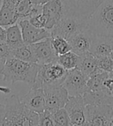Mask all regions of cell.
<instances>
[{"label": "cell", "mask_w": 113, "mask_h": 126, "mask_svg": "<svg viewBox=\"0 0 113 126\" xmlns=\"http://www.w3.org/2000/svg\"><path fill=\"white\" fill-rule=\"evenodd\" d=\"M6 42L12 49L20 47L25 44L22 35V31L18 22L6 28Z\"/></svg>", "instance_id": "obj_19"}, {"label": "cell", "mask_w": 113, "mask_h": 126, "mask_svg": "<svg viewBox=\"0 0 113 126\" xmlns=\"http://www.w3.org/2000/svg\"><path fill=\"white\" fill-rule=\"evenodd\" d=\"M43 89L45 94L46 109L52 111L61 108H64L68 101L69 94L62 85L44 86L43 87Z\"/></svg>", "instance_id": "obj_10"}, {"label": "cell", "mask_w": 113, "mask_h": 126, "mask_svg": "<svg viewBox=\"0 0 113 126\" xmlns=\"http://www.w3.org/2000/svg\"><path fill=\"white\" fill-rule=\"evenodd\" d=\"M87 78L78 68L68 70L62 86L67 90L69 96H78L88 91L87 85Z\"/></svg>", "instance_id": "obj_7"}, {"label": "cell", "mask_w": 113, "mask_h": 126, "mask_svg": "<svg viewBox=\"0 0 113 126\" xmlns=\"http://www.w3.org/2000/svg\"><path fill=\"white\" fill-rule=\"evenodd\" d=\"M98 68L107 72H113V60L110 55L98 58Z\"/></svg>", "instance_id": "obj_26"}, {"label": "cell", "mask_w": 113, "mask_h": 126, "mask_svg": "<svg viewBox=\"0 0 113 126\" xmlns=\"http://www.w3.org/2000/svg\"><path fill=\"white\" fill-rule=\"evenodd\" d=\"M22 103L31 111L40 113L46 109L45 94L42 87L30 86L29 92L20 98Z\"/></svg>", "instance_id": "obj_12"}, {"label": "cell", "mask_w": 113, "mask_h": 126, "mask_svg": "<svg viewBox=\"0 0 113 126\" xmlns=\"http://www.w3.org/2000/svg\"><path fill=\"white\" fill-rule=\"evenodd\" d=\"M39 115V125L42 126H54V122L51 111L45 109L43 111L38 113Z\"/></svg>", "instance_id": "obj_25"}, {"label": "cell", "mask_w": 113, "mask_h": 126, "mask_svg": "<svg viewBox=\"0 0 113 126\" xmlns=\"http://www.w3.org/2000/svg\"><path fill=\"white\" fill-rule=\"evenodd\" d=\"M6 37H7L6 28L0 26V42H6Z\"/></svg>", "instance_id": "obj_29"}, {"label": "cell", "mask_w": 113, "mask_h": 126, "mask_svg": "<svg viewBox=\"0 0 113 126\" xmlns=\"http://www.w3.org/2000/svg\"><path fill=\"white\" fill-rule=\"evenodd\" d=\"M43 14L47 17L45 29L52 30L65 15V9L62 0H50L43 5Z\"/></svg>", "instance_id": "obj_14"}, {"label": "cell", "mask_w": 113, "mask_h": 126, "mask_svg": "<svg viewBox=\"0 0 113 126\" xmlns=\"http://www.w3.org/2000/svg\"><path fill=\"white\" fill-rule=\"evenodd\" d=\"M17 0H3L0 9V26L7 28L18 22V16L16 11Z\"/></svg>", "instance_id": "obj_17"}, {"label": "cell", "mask_w": 113, "mask_h": 126, "mask_svg": "<svg viewBox=\"0 0 113 126\" xmlns=\"http://www.w3.org/2000/svg\"><path fill=\"white\" fill-rule=\"evenodd\" d=\"M0 92L4 94H9L11 92V89L8 87L5 86H0Z\"/></svg>", "instance_id": "obj_31"}, {"label": "cell", "mask_w": 113, "mask_h": 126, "mask_svg": "<svg viewBox=\"0 0 113 126\" xmlns=\"http://www.w3.org/2000/svg\"><path fill=\"white\" fill-rule=\"evenodd\" d=\"M113 115V104L85 105L86 125L109 126Z\"/></svg>", "instance_id": "obj_6"}, {"label": "cell", "mask_w": 113, "mask_h": 126, "mask_svg": "<svg viewBox=\"0 0 113 126\" xmlns=\"http://www.w3.org/2000/svg\"><path fill=\"white\" fill-rule=\"evenodd\" d=\"M51 44L55 53L57 55H63L71 51V46L69 42L62 37L51 36Z\"/></svg>", "instance_id": "obj_23"}, {"label": "cell", "mask_w": 113, "mask_h": 126, "mask_svg": "<svg viewBox=\"0 0 113 126\" xmlns=\"http://www.w3.org/2000/svg\"><path fill=\"white\" fill-rule=\"evenodd\" d=\"M4 107L0 115V125H39L38 113L28 109L16 94L6 98Z\"/></svg>", "instance_id": "obj_1"}, {"label": "cell", "mask_w": 113, "mask_h": 126, "mask_svg": "<svg viewBox=\"0 0 113 126\" xmlns=\"http://www.w3.org/2000/svg\"><path fill=\"white\" fill-rule=\"evenodd\" d=\"M2 3H3V0H0V9H1V7H2Z\"/></svg>", "instance_id": "obj_34"}, {"label": "cell", "mask_w": 113, "mask_h": 126, "mask_svg": "<svg viewBox=\"0 0 113 126\" xmlns=\"http://www.w3.org/2000/svg\"><path fill=\"white\" fill-rule=\"evenodd\" d=\"M104 0H62L65 15L89 18Z\"/></svg>", "instance_id": "obj_8"}, {"label": "cell", "mask_w": 113, "mask_h": 126, "mask_svg": "<svg viewBox=\"0 0 113 126\" xmlns=\"http://www.w3.org/2000/svg\"><path fill=\"white\" fill-rule=\"evenodd\" d=\"M93 37L94 34L89 28L75 34L67 40L71 46V51L78 55L89 52Z\"/></svg>", "instance_id": "obj_15"}, {"label": "cell", "mask_w": 113, "mask_h": 126, "mask_svg": "<svg viewBox=\"0 0 113 126\" xmlns=\"http://www.w3.org/2000/svg\"><path fill=\"white\" fill-rule=\"evenodd\" d=\"M52 114L53 120L55 125L58 126H68L71 125L70 118L67 111L64 108H61L51 111Z\"/></svg>", "instance_id": "obj_24"}, {"label": "cell", "mask_w": 113, "mask_h": 126, "mask_svg": "<svg viewBox=\"0 0 113 126\" xmlns=\"http://www.w3.org/2000/svg\"><path fill=\"white\" fill-rule=\"evenodd\" d=\"M12 57L23 60L24 62L36 63L31 46L27 45V44H24L22 46L13 49Z\"/></svg>", "instance_id": "obj_22"}, {"label": "cell", "mask_w": 113, "mask_h": 126, "mask_svg": "<svg viewBox=\"0 0 113 126\" xmlns=\"http://www.w3.org/2000/svg\"><path fill=\"white\" fill-rule=\"evenodd\" d=\"M48 1H50V0H31V2H32L33 3L37 4V5H41L45 4Z\"/></svg>", "instance_id": "obj_32"}, {"label": "cell", "mask_w": 113, "mask_h": 126, "mask_svg": "<svg viewBox=\"0 0 113 126\" xmlns=\"http://www.w3.org/2000/svg\"><path fill=\"white\" fill-rule=\"evenodd\" d=\"M5 61H6L5 59L0 57V79H2V72H3Z\"/></svg>", "instance_id": "obj_30"}, {"label": "cell", "mask_w": 113, "mask_h": 126, "mask_svg": "<svg viewBox=\"0 0 113 126\" xmlns=\"http://www.w3.org/2000/svg\"><path fill=\"white\" fill-rule=\"evenodd\" d=\"M77 68L88 79L91 75L98 70V59L92 53L87 52L80 55Z\"/></svg>", "instance_id": "obj_18"}, {"label": "cell", "mask_w": 113, "mask_h": 126, "mask_svg": "<svg viewBox=\"0 0 113 126\" xmlns=\"http://www.w3.org/2000/svg\"><path fill=\"white\" fill-rule=\"evenodd\" d=\"M80 59V55L76 54L72 51H69L64 54L58 55L57 62L59 64L64 67L66 70H71V69L77 68Z\"/></svg>", "instance_id": "obj_20"}, {"label": "cell", "mask_w": 113, "mask_h": 126, "mask_svg": "<svg viewBox=\"0 0 113 126\" xmlns=\"http://www.w3.org/2000/svg\"><path fill=\"white\" fill-rule=\"evenodd\" d=\"M113 51V37L94 35L89 52L98 58L110 55Z\"/></svg>", "instance_id": "obj_16"}, {"label": "cell", "mask_w": 113, "mask_h": 126, "mask_svg": "<svg viewBox=\"0 0 113 126\" xmlns=\"http://www.w3.org/2000/svg\"><path fill=\"white\" fill-rule=\"evenodd\" d=\"M88 28V18L64 15L51 30V36H59L68 40L75 34Z\"/></svg>", "instance_id": "obj_5"}, {"label": "cell", "mask_w": 113, "mask_h": 126, "mask_svg": "<svg viewBox=\"0 0 113 126\" xmlns=\"http://www.w3.org/2000/svg\"><path fill=\"white\" fill-rule=\"evenodd\" d=\"M40 65L27 62L12 57L6 59L2 72V80L11 84L17 81L27 83L32 86L36 78Z\"/></svg>", "instance_id": "obj_2"}, {"label": "cell", "mask_w": 113, "mask_h": 126, "mask_svg": "<svg viewBox=\"0 0 113 126\" xmlns=\"http://www.w3.org/2000/svg\"><path fill=\"white\" fill-rule=\"evenodd\" d=\"M20 25L23 42L25 44L31 45L47 38L51 37V31L45 28H37L29 22L28 19H20L18 21Z\"/></svg>", "instance_id": "obj_11"}, {"label": "cell", "mask_w": 113, "mask_h": 126, "mask_svg": "<svg viewBox=\"0 0 113 126\" xmlns=\"http://www.w3.org/2000/svg\"><path fill=\"white\" fill-rule=\"evenodd\" d=\"M12 49L6 42H0V57L8 59L12 57Z\"/></svg>", "instance_id": "obj_28"}, {"label": "cell", "mask_w": 113, "mask_h": 126, "mask_svg": "<svg viewBox=\"0 0 113 126\" xmlns=\"http://www.w3.org/2000/svg\"><path fill=\"white\" fill-rule=\"evenodd\" d=\"M109 72H105L101 69H98L95 73H93L91 76L87 79V85L88 88V91L98 92L102 90V83L105 79L107 76Z\"/></svg>", "instance_id": "obj_21"}, {"label": "cell", "mask_w": 113, "mask_h": 126, "mask_svg": "<svg viewBox=\"0 0 113 126\" xmlns=\"http://www.w3.org/2000/svg\"><path fill=\"white\" fill-rule=\"evenodd\" d=\"M94 35L113 37V0H104L88 18Z\"/></svg>", "instance_id": "obj_3"}, {"label": "cell", "mask_w": 113, "mask_h": 126, "mask_svg": "<svg viewBox=\"0 0 113 126\" xmlns=\"http://www.w3.org/2000/svg\"><path fill=\"white\" fill-rule=\"evenodd\" d=\"M30 46L37 64L44 65L57 61L58 55L55 53L52 47L51 37L31 44Z\"/></svg>", "instance_id": "obj_13"}, {"label": "cell", "mask_w": 113, "mask_h": 126, "mask_svg": "<svg viewBox=\"0 0 113 126\" xmlns=\"http://www.w3.org/2000/svg\"><path fill=\"white\" fill-rule=\"evenodd\" d=\"M28 20L33 26L37 28H45L47 24V17L43 14V12L30 17Z\"/></svg>", "instance_id": "obj_27"}, {"label": "cell", "mask_w": 113, "mask_h": 126, "mask_svg": "<svg viewBox=\"0 0 113 126\" xmlns=\"http://www.w3.org/2000/svg\"><path fill=\"white\" fill-rule=\"evenodd\" d=\"M110 57H111V58L112 59V60H113V51H112V52H111V54H110Z\"/></svg>", "instance_id": "obj_35"}, {"label": "cell", "mask_w": 113, "mask_h": 126, "mask_svg": "<svg viewBox=\"0 0 113 126\" xmlns=\"http://www.w3.org/2000/svg\"><path fill=\"white\" fill-rule=\"evenodd\" d=\"M64 109L67 111L71 126L86 125L85 104L82 95L69 96Z\"/></svg>", "instance_id": "obj_9"}, {"label": "cell", "mask_w": 113, "mask_h": 126, "mask_svg": "<svg viewBox=\"0 0 113 126\" xmlns=\"http://www.w3.org/2000/svg\"><path fill=\"white\" fill-rule=\"evenodd\" d=\"M4 108H5L4 105L0 104V115H1L2 114V112H3V111H4Z\"/></svg>", "instance_id": "obj_33"}, {"label": "cell", "mask_w": 113, "mask_h": 126, "mask_svg": "<svg viewBox=\"0 0 113 126\" xmlns=\"http://www.w3.org/2000/svg\"><path fill=\"white\" fill-rule=\"evenodd\" d=\"M67 70L57 62L40 65L35 82L33 85L38 87L55 86L62 85L67 75Z\"/></svg>", "instance_id": "obj_4"}]
</instances>
